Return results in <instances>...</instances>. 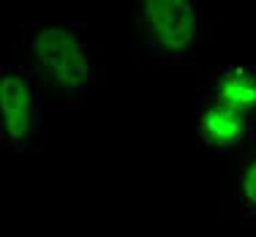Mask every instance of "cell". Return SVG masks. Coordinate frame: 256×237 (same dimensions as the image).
I'll return each instance as SVG.
<instances>
[{"instance_id":"1","label":"cell","mask_w":256,"mask_h":237,"mask_svg":"<svg viewBox=\"0 0 256 237\" xmlns=\"http://www.w3.org/2000/svg\"><path fill=\"white\" fill-rule=\"evenodd\" d=\"M28 46V63L50 88L63 98H82L96 76V58L90 30L84 22H25L22 25Z\"/></svg>"},{"instance_id":"2","label":"cell","mask_w":256,"mask_h":237,"mask_svg":"<svg viewBox=\"0 0 256 237\" xmlns=\"http://www.w3.org/2000/svg\"><path fill=\"white\" fill-rule=\"evenodd\" d=\"M134 44L158 60H186L204 38L199 0H131Z\"/></svg>"},{"instance_id":"3","label":"cell","mask_w":256,"mask_h":237,"mask_svg":"<svg viewBox=\"0 0 256 237\" xmlns=\"http://www.w3.org/2000/svg\"><path fill=\"white\" fill-rule=\"evenodd\" d=\"M44 82L30 63L0 68V150H36L44 134Z\"/></svg>"},{"instance_id":"4","label":"cell","mask_w":256,"mask_h":237,"mask_svg":"<svg viewBox=\"0 0 256 237\" xmlns=\"http://www.w3.org/2000/svg\"><path fill=\"white\" fill-rule=\"evenodd\" d=\"M196 144L221 156L248 153L256 148V120L202 93L196 101Z\"/></svg>"},{"instance_id":"5","label":"cell","mask_w":256,"mask_h":237,"mask_svg":"<svg viewBox=\"0 0 256 237\" xmlns=\"http://www.w3.org/2000/svg\"><path fill=\"white\" fill-rule=\"evenodd\" d=\"M210 98L221 101L240 114L256 120V66L251 63H232L221 66L210 76L204 90Z\"/></svg>"},{"instance_id":"6","label":"cell","mask_w":256,"mask_h":237,"mask_svg":"<svg viewBox=\"0 0 256 237\" xmlns=\"http://www.w3.org/2000/svg\"><path fill=\"white\" fill-rule=\"evenodd\" d=\"M234 196L242 216L256 221V148L242 153L240 158L237 178H234Z\"/></svg>"}]
</instances>
